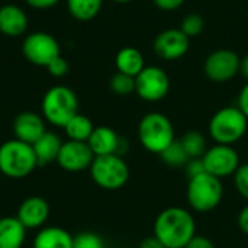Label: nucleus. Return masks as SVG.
<instances>
[{
    "label": "nucleus",
    "mask_w": 248,
    "mask_h": 248,
    "mask_svg": "<svg viewBox=\"0 0 248 248\" xmlns=\"http://www.w3.org/2000/svg\"><path fill=\"white\" fill-rule=\"evenodd\" d=\"M153 231L166 248H185L196 235V221L189 209L169 206L157 215Z\"/></svg>",
    "instance_id": "nucleus-1"
},
{
    "label": "nucleus",
    "mask_w": 248,
    "mask_h": 248,
    "mask_svg": "<svg viewBox=\"0 0 248 248\" xmlns=\"http://www.w3.org/2000/svg\"><path fill=\"white\" fill-rule=\"evenodd\" d=\"M138 140L148 153L160 155L177 138L169 116L161 112H150L138 124Z\"/></svg>",
    "instance_id": "nucleus-2"
},
{
    "label": "nucleus",
    "mask_w": 248,
    "mask_h": 248,
    "mask_svg": "<svg viewBox=\"0 0 248 248\" xmlns=\"http://www.w3.org/2000/svg\"><path fill=\"white\" fill-rule=\"evenodd\" d=\"M248 129L247 116L238 106H225L217 110L208 124L209 137L215 144L234 145L244 138Z\"/></svg>",
    "instance_id": "nucleus-3"
},
{
    "label": "nucleus",
    "mask_w": 248,
    "mask_h": 248,
    "mask_svg": "<svg viewBox=\"0 0 248 248\" xmlns=\"http://www.w3.org/2000/svg\"><path fill=\"white\" fill-rule=\"evenodd\" d=\"M224 199L222 180L203 171L187 182L186 201L192 211L208 214L215 211Z\"/></svg>",
    "instance_id": "nucleus-4"
},
{
    "label": "nucleus",
    "mask_w": 248,
    "mask_h": 248,
    "mask_svg": "<svg viewBox=\"0 0 248 248\" xmlns=\"http://www.w3.org/2000/svg\"><path fill=\"white\" fill-rule=\"evenodd\" d=\"M38 167L31 144L9 140L0 145V173L9 179L28 177Z\"/></svg>",
    "instance_id": "nucleus-5"
},
{
    "label": "nucleus",
    "mask_w": 248,
    "mask_h": 248,
    "mask_svg": "<svg viewBox=\"0 0 248 248\" xmlns=\"http://www.w3.org/2000/svg\"><path fill=\"white\" fill-rule=\"evenodd\" d=\"M41 109L45 121L54 126L64 128L78 113V99L70 87L54 86L44 94Z\"/></svg>",
    "instance_id": "nucleus-6"
},
{
    "label": "nucleus",
    "mask_w": 248,
    "mask_h": 248,
    "mask_svg": "<svg viewBox=\"0 0 248 248\" xmlns=\"http://www.w3.org/2000/svg\"><path fill=\"white\" fill-rule=\"evenodd\" d=\"M92 180L103 190H119L129 180V166L122 155H97L90 169Z\"/></svg>",
    "instance_id": "nucleus-7"
},
{
    "label": "nucleus",
    "mask_w": 248,
    "mask_h": 248,
    "mask_svg": "<svg viewBox=\"0 0 248 248\" xmlns=\"http://www.w3.org/2000/svg\"><path fill=\"white\" fill-rule=\"evenodd\" d=\"M202 163L206 173L221 180L234 176L241 166L240 154L234 148V145L224 144H214L212 147H209L202 157Z\"/></svg>",
    "instance_id": "nucleus-8"
},
{
    "label": "nucleus",
    "mask_w": 248,
    "mask_h": 248,
    "mask_svg": "<svg viewBox=\"0 0 248 248\" xmlns=\"http://www.w3.org/2000/svg\"><path fill=\"white\" fill-rule=\"evenodd\" d=\"M170 92L169 74L155 65H145V68L135 77V93L145 102H160Z\"/></svg>",
    "instance_id": "nucleus-9"
},
{
    "label": "nucleus",
    "mask_w": 248,
    "mask_h": 248,
    "mask_svg": "<svg viewBox=\"0 0 248 248\" xmlns=\"http://www.w3.org/2000/svg\"><path fill=\"white\" fill-rule=\"evenodd\" d=\"M240 55L232 49L221 48L206 57L203 62V73L214 83H227L240 73Z\"/></svg>",
    "instance_id": "nucleus-10"
},
{
    "label": "nucleus",
    "mask_w": 248,
    "mask_h": 248,
    "mask_svg": "<svg viewBox=\"0 0 248 248\" xmlns=\"http://www.w3.org/2000/svg\"><path fill=\"white\" fill-rule=\"evenodd\" d=\"M22 51L26 60L32 64L46 67L60 55V44L46 32H33L25 38Z\"/></svg>",
    "instance_id": "nucleus-11"
},
{
    "label": "nucleus",
    "mask_w": 248,
    "mask_h": 248,
    "mask_svg": "<svg viewBox=\"0 0 248 248\" xmlns=\"http://www.w3.org/2000/svg\"><path fill=\"white\" fill-rule=\"evenodd\" d=\"M190 48V38H187L180 28H170L161 31L154 42V52L164 61H177L183 58Z\"/></svg>",
    "instance_id": "nucleus-12"
},
{
    "label": "nucleus",
    "mask_w": 248,
    "mask_h": 248,
    "mask_svg": "<svg viewBox=\"0 0 248 248\" xmlns=\"http://www.w3.org/2000/svg\"><path fill=\"white\" fill-rule=\"evenodd\" d=\"M94 160V154L87 142L81 141H65L61 145L57 163L68 173H80L89 170Z\"/></svg>",
    "instance_id": "nucleus-13"
},
{
    "label": "nucleus",
    "mask_w": 248,
    "mask_h": 248,
    "mask_svg": "<svg viewBox=\"0 0 248 248\" xmlns=\"http://www.w3.org/2000/svg\"><path fill=\"white\" fill-rule=\"evenodd\" d=\"M87 144L94 157L110 154L124 155L128 150V141L109 126H94Z\"/></svg>",
    "instance_id": "nucleus-14"
},
{
    "label": "nucleus",
    "mask_w": 248,
    "mask_h": 248,
    "mask_svg": "<svg viewBox=\"0 0 248 248\" xmlns=\"http://www.w3.org/2000/svg\"><path fill=\"white\" fill-rule=\"evenodd\" d=\"M16 218L26 230H41L49 218V205L41 196L26 198L19 205Z\"/></svg>",
    "instance_id": "nucleus-15"
},
{
    "label": "nucleus",
    "mask_w": 248,
    "mask_h": 248,
    "mask_svg": "<svg viewBox=\"0 0 248 248\" xmlns=\"http://www.w3.org/2000/svg\"><path fill=\"white\" fill-rule=\"evenodd\" d=\"M45 122L44 118L35 112H22L13 121V134L15 138L26 142L33 144L42 134L45 132Z\"/></svg>",
    "instance_id": "nucleus-16"
},
{
    "label": "nucleus",
    "mask_w": 248,
    "mask_h": 248,
    "mask_svg": "<svg viewBox=\"0 0 248 248\" xmlns=\"http://www.w3.org/2000/svg\"><path fill=\"white\" fill-rule=\"evenodd\" d=\"M28 29V16L16 4L0 7V32L6 36H20Z\"/></svg>",
    "instance_id": "nucleus-17"
},
{
    "label": "nucleus",
    "mask_w": 248,
    "mask_h": 248,
    "mask_svg": "<svg viewBox=\"0 0 248 248\" xmlns=\"http://www.w3.org/2000/svg\"><path fill=\"white\" fill-rule=\"evenodd\" d=\"M62 141L61 138L51 131H45L42 134V137H39L33 144V153L38 161V167L41 166H46L52 161H57L60 150H61Z\"/></svg>",
    "instance_id": "nucleus-18"
},
{
    "label": "nucleus",
    "mask_w": 248,
    "mask_h": 248,
    "mask_svg": "<svg viewBox=\"0 0 248 248\" xmlns=\"http://www.w3.org/2000/svg\"><path fill=\"white\" fill-rule=\"evenodd\" d=\"M26 231L16 217L0 218V248H22L26 240Z\"/></svg>",
    "instance_id": "nucleus-19"
},
{
    "label": "nucleus",
    "mask_w": 248,
    "mask_h": 248,
    "mask_svg": "<svg viewBox=\"0 0 248 248\" xmlns=\"http://www.w3.org/2000/svg\"><path fill=\"white\" fill-rule=\"evenodd\" d=\"M33 248H73V235L61 227H42L33 238Z\"/></svg>",
    "instance_id": "nucleus-20"
},
{
    "label": "nucleus",
    "mask_w": 248,
    "mask_h": 248,
    "mask_svg": "<svg viewBox=\"0 0 248 248\" xmlns=\"http://www.w3.org/2000/svg\"><path fill=\"white\" fill-rule=\"evenodd\" d=\"M115 65L119 73L137 77L145 68V60L140 49L134 46H125L118 51L115 57Z\"/></svg>",
    "instance_id": "nucleus-21"
},
{
    "label": "nucleus",
    "mask_w": 248,
    "mask_h": 248,
    "mask_svg": "<svg viewBox=\"0 0 248 248\" xmlns=\"http://www.w3.org/2000/svg\"><path fill=\"white\" fill-rule=\"evenodd\" d=\"M62 129L65 131V135L68 137V140L87 142L94 129V125L90 121V118H87L86 115L77 113L67 122V125Z\"/></svg>",
    "instance_id": "nucleus-22"
},
{
    "label": "nucleus",
    "mask_w": 248,
    "mask_h": 248,
    "mask_svg": "<svg viewBox=\"0 0 248 248\" xmlns=\"http://www.w3.org/2000/svg\"><path fill=\"white\" fill-rule=\"evenodd\" d=\"M103 0H67L68 12L74 19L81 22L94 19L100 12Z\"/></svg>",
    "instance_id": "nucleus-23"
},
{
    "label": "nucleus",
    "mask_w": 248,
    "mask_h": 248,
    "mask_svg": "<svg viewBox=\"0 0 248 248\" xmlns=\"http://www.w3.org/2000/svg\"><path fill=\"white\" fill-rule=\"evenodd\" d=\"M183 150L186 151V154L189 155V158H202L203 154L208 150V144H206V138L201 131L192 129L187 131L182 135V138H179Z\"/></svg>",
    "instance_id": "nucleus-24"
},
{
    "label": "nucleus",
    "mask_w": 248,
    "mask_h": 248,
    "mask_svg": "<svg viewBox=\"0 0 248 248\" xmlns=\"http://www.w3.org/2000/svg\"><path fill=\"white\" fill-rule=\"evenodd\" d=\"M160 158H161V161L166 166H169L171 169H180V167L185 169V166L190 160L189 155L186 154V151L183 150V147H182V144H180L179 140H176L170 147H167L160 154Z\"/></svg>",
    "instance_id": "nucleus-25"
},
{
    "label": "nucleus",
    "mask_w": 248,
    "mask_h": 248,
    "mask_svg": "<svg viewBox=\"0 0 248 248\" xmlns=\"http://www.w3.org/2000/svg\"><path fill=\"white\" fill-rule=\"evenodd\" d=\"M110 90L118 96H129L131 93H135V77H131L124 73H116L112 76L109 81Z\"/></svg>",
    "instance_id": "nucleus-26"
},
{
    "label": "nucleus",
    "mask_w": 248,
    "mask_h": 248,
    "mask_svg": "<svg viewBox=\"0 0 248 248\" xmlns=\"http://www.w3.org/2000/svg\"><path fill=\"white\" fill-rule=\"evenodd\" d=\"M205 29V19L199 13H189L183 17L180 31L187 36V38H196L199 36Z\"/></svg>",
    "instance_id": "nucleus-27"
},
{
    "label": "nucleus",
    "mask_w": 248,
    "mask_h": 248,
    "mask_svg": "<svg viewBox=\"0 0 248 248\" xmlns=\"http://www.w3.org/2000/svg\"><path fill=\"white\" fill-rule=\"evenodd\" d=\"M73 248H106L103 238L92 231H83L73 235Z\"/></svg>",
    "instance_id": "nucleus-28"
},
{
    "label": "nucleus",
    "mask_w": 248,
    "mask_h": 248,
    "mask_svg": "<svg viewBox=\"0 0 248 248\" xmlns=\"http://www.w3.org/2000/svg\"><path fill=\"white\" fill-rule=\"evenodd\" d=\"M234 179V186L237 192L248 201V163H244L238 167L235 174L232 176Z\"/></svg>",
    "instance_id": "nucleus-29"
},
{
    "label": "nucleus",
    "mask_w": 248,
    "mask_h": 248,
    "mask_svg": "<svg viewBox=\"0 0 248 248\" xmlns=\"http://www.w3.org/2000/svg\"><path fill=\"white\" fill-rule=\"evenodd\" d=\"M68 62L61 57L58 55L57 58H54L48 65H46V70L49 71L51 76L54 77H64L67 73H68Z\"/></svg>",
    "instance_id": "nucleus-30"
},
{
    "label": "nucleus",
    "mask_w": 248,
    "mask_h": 248,
    "mask_svg": "<svg viewBox=\"0 0 248 248\" xmlns=\"http://www.w3.org/2000/svg\"><path fill=\"white\" fill-rule=\"evenodd\" d=\"M185 171H186L187 179H192V177L203 173L205 167H203L202 158H192V160H189V163L185 166Z\"/></svg>",
    "instance_id": "nucleus-31"
},
{
    "label": "nucleus",
    "mask_w": 248,
    "mask_h": 248,
    "mask_svg": "<svg viewBox=\"0 0 248 248\" xmlns=\"http://www.w3.org/2000/svg\"><path fill=\"white\" fill-rule=\"evenodd\" d=\"M185 248H215V244L209 237L196 234Z\"/></svg>",
    "instance_id": "nucleus-32"
},
{
    "label": "nucleus",
    "mask_w": 248,
    "mask_h": 248,
    "mask_svg": "<svg viewBox=\"0 0 248 248\" xmlns=\"http://www.w3.org/2000/svg\"><path fill=\"white\" fill-rule=\"evenodd\" d=\"M186 0H153V3L163 12H173L183 6Z\"/></svg>",
    "instance_id": "nucleus-33"
},
{
    "label": "nucleus",
    "mask_w": 248,
    "mask_h": 248,
    "mask_svg": "<svg viewBox=\"0 0 248 248\" xmlns=\"http://www.w3.org/2000/svg\"><path fill=\"white\" fill-rule=\"evenodd\" d=\"M237 106L241 109V112L247 116L248 119V81L243 86V89L238 94V105Z\"/></svg>",
    "instance_id": "nucleus-34"
},
{
    "label": "nucleus",
    "mask_w": 248,
    "mask_h": 248,
    "mask_svg": "<svg viewBox=\"0 0 248 248\" xmlns=\"http://www.w3.org/2000/svg\"><path fill=\"white\" fill-rule=\"evenodd\" d=\"M237 224H238V228L241 230V232L248 235V203L240 211L238 218H237Z\"/></svg>",
    "instance_id": "nucleus-35"
},
{
    "label": "nucleus",
    "mask_w": 248,
    "mask_h": 248,
    "mask_svg": "<svg viewBox=\"0 0 248 248\" xmlns=\"http://www.w3.org/2000/svg\"><path fill=\"white\" fill-rule=\"evenodd\" d=\"M138 248H166L164 244L153 234V235H148L145 237L141 243H140V247Z\"/></svg>",
    "instance_id": "nucleus-36"
},
{
    "label": "nucleus",
    "mask_w": 248,
    "mask_h": 248,
    "mask_svg": "<svg viewBox=\"0 0 248 248\" xmlns=\"http://www.w3.org/2000/svg\"><path fill=\"white\" fill-rule=\"evenodd\" d=\"M58 1L60 0H26V3L35 9H49L54 4H57Z\"/></svg>",
    "instance_id": "nucleus-37"
},
{
    "label": "nucleus",
    "mask_w": 248,
    "mask_h": 248,
    "mask_svg": "<svg viewBox=\"0 0 248 248\" xmlns=\"http://www.w3.org/2000/svg\"><path fill=\"white\" fill-rule=\"evenodd\" d=\"M240 73L248 78V54L241 60V67H240Z\"/></svg>",
    "instance_id": "nucleus-38"
},
{
    "label": "nucleus",
    "mask_w": 248,
    "mask_h": 248,
    "mask_svg": "<svg viewBox=\"0 0 248 248\" xmlns=\"http://www.w3.org/2000/svg\"><path fill=\"white\" fill-rule=\"evenodd\" d=\"M112 1H115V3H129V1H132V0H112Z\"/></svg>",
    "instance_id": "nucleus-39"
}]
</instances>
